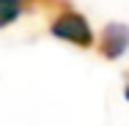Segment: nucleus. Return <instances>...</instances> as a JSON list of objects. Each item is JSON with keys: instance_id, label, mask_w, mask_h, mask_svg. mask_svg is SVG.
<instances>
[{"instance_id": "3", "label": "nucleus", "mask_w": 129, "mask_h": 126, "mask_svg": "<svg viewBox=\"0 0 129 126\" xmlns=\"http://www.w3.org/2000/svg\"><path fill=\"white\" fill-rule=\"evenodd\" d=\"M27 8H30V0H0V30L17 22Z\"/></svg>"}, {"instance_id": "4", "label": "nucleus", "mask_w": 129, "mask_h": 126, "mask_svg": "<svg viewBox=\"0 0 129 126\" xmlns=\"http://www.w3.org/2000/svg\"><path fill=\"white\" fill-rule=\"evenodd\" d=\"M126 99H129V82H126Z\"/></svg>"}, {"instance_id": "1", "label": "nucleus", "mask_w": 129, "mask_h": 126, "mask_svg": "<svg viewBox=\"0 0 129 126\" xmlns=\"http://www.w3.org/2000/svg\"><path fill=\"white\" fill-rule=\"evenodd\" d=\"M50 33L55 36V38L66 41V44L80 47V50L93 47V30H91V22H88L80 11H72V8H63V11L50 22Z\"/></svg>"}, {"instance_id": "2", "label": "nucleus", "mask_w": 129, "mask_h": 126, "mask_svg": "<svg viewBox=\"0 0 129 126\" xmlns=\"http://www.w3.org/2000/svg\"><path fill=\"white\" fill-rule=\"evenodd\" d=\"M129 52V25L124 22H110L104 25L99 36V55L104 60H118Z\"/></svg>"}]
</instances>
